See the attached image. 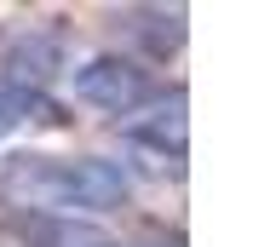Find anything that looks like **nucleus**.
I'll list each match as a JSON object with an SVG mask.
<instances>
[{
  "mask_svg": "<svg viewBox=\"0 0 253 247\" xmlns=\"http://www.w3.org/2000/svg\"><path fill=\"white\" fill-rule=\"evenodd\" d=\"M41 92H17V86H0V138H12L17 126L23 121H35V115H41Z\"/></svg>",
  "mask_w": 253,
  "mask_h": 247,
  "instance_id": "nucleus-5",
  "label": "nucleus"
},
{
  "mask_svg": "<svg viewBox=\"0 0 253 247\" xmlns=\"http://www.w3.org/2000/svg\"><path fill=\"white\" fill-rule=\"evenodd\" d=\"M69 81H75V98H81V104L104 109V115H138V109L156 98L150 69L132 63V58H121V52H98V58H86Z\"/></svg>",
  "mask_w": 253,
  "mask_h": 247,
  "instance_id": "nucleus-2",
  "label": "nucleus"
},
{
  "mask_svg": "<svg viewBox=\"0 0 253 247\" xmlns=\"http://www.w3.org/2000/svg\"><path fill=\"white\" fill-rule=\"evenodd\" d=\"M126 138L132 144H144V150H156V155H184V92H173V98H161L150 115H132L126 121Z\"/></svg>",
  "mask_w": 253,
  "mask_h": 247,
  "instance_id": "nucleus-4",
  "label": "nucleus"
},
{
  "mask_svg": "<svg viewBox=\"0 0 253 247\" xmlns=\"http://www.w3.org/2000/svg\"><path fill=\"white\" fill-rule=\"evenodd\" d=\"M92 247H121V242H104V236H98V242H92Z\"/></svg>",
  "mask_w": 253,
  "mask_h": 247,
  "instance_id": "nucleus-6",
  "label": "nucleus"
},
{
  "mask_svg": "<svg viewBox=\"0 0 253 247\" xmlns=\"http://www.w3.org/2000/svg\"><path fill=\"white\" fill-rule=\"evenodd\" d=\"M58 69H63V35L35 29V23H17L0 35V86L41 92Z\"/></svg>",
  "mask_w": 253,
  "mask_h": 247,
  "instance_id": "nucleus-3",
  "label": "nucleus"
},
{
  "mask_svg": "<svg viewBox=\"0 0 253 247\" xmlns=\"http://www.w3.org/2000/svg\"><path fill=\"white\" fill-rule=\"evenodd\" d=\"M132 196V172L104 155H17L0 167V201L29 213H110Z\"/></svg>",
  "mask_w": 253,
  "mask_h": 247,
  "instance_id": "nucleus-1",
  "label": "nucleus"
}]
</instances>
